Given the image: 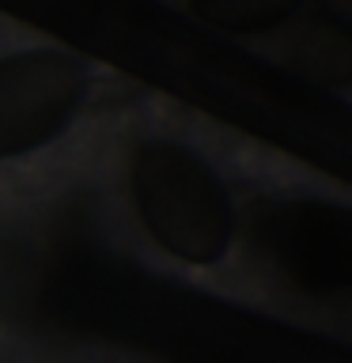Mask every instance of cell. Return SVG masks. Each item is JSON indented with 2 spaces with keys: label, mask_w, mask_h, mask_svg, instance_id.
<instances>
[{
  "label": "cell",
  "mask_w": 352,
  "mask_h": 363,
  "mask_svg": "<svg viewBox=\"0 0 352 363\" xmlns=\"http://www.w3.org/2000/svg\"><path fill=\"white\" fill-rule=\"evenodd\" d=\"M133 201L167 254L212 265L235 238V208L204 159L178 144H144L133 159Z\"/></svg>",
  "instance_id": "6da1fadb"
},
{
  "label": "cell",
  "mask_w": 352,
  "mask_h": 363,
  "mask_svg": "<svg viewBox=\"0 0 352 363\" xmlns=\"http://www.w3.org/2000/svg\"><path fill=\"white\" fill-rule=\"evenodd\" d=\"M87 99V68L61 50L0 57V159H23L53 144Z\"/></svg>",
  "instance_id": "7a4b0ae2"
}]
</instances>
